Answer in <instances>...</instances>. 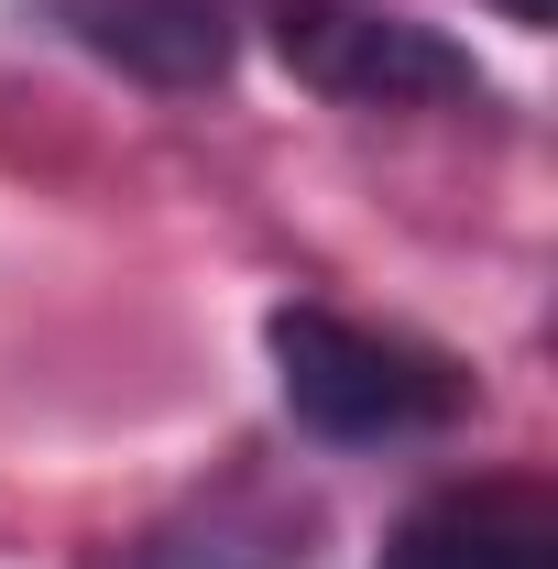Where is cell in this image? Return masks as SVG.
I'll return each mask as SVG.
<instances>
[{"mask_svg":"<svg viewBox=\"0 0 558 569\" xmlns=\"http://www.w3.org/2000/svg\"><path fill=\"white\" fill-rule=\"evenodd\" d=\"M56 11L88 56L132 67L142 88H219V67H230L219 0H56Z\"/></svg>","mask_w":558,"mask_h":569,"instance_id":"obj_4","label":"cell"},{"mask_svg":"<svg viewBox=\"0 0 558 569\" xmlns=\"http://www.w3.org/2000/svg\"><path fill=\"white\" fill-rule=\"evenodd\" d=\"M275 340V383L285 406L340 438V449H395V438H438L460 427L482 395L449 351H427L406 329H372V318H340V307H275L263 318Z\"/></svg>","mask_w":558,"mask_h":569,"instance_id":"obj_1","label":"cell"},{"mask_svg":"<svg viewBox=\"0 0 558 569\" xmlns=\"http://www.w3.org/2000/svg\"><path fill=\"white\" fill-rule=\"evenodd\" d=\"M275 56L340 110H492V77L471 67V44H449L438 22H406V11L285 0Z\"/></svg>","mask_w":558,"mask_h":569,"instance_id":"obj_2","label":"cell"},{"mask_svg":"<svg viewBox=\"0 0 558 569\" xmlns=\"http://www.w3.org/2000/svg\"><path fill=\"white\" fill-rule=\"evenodd\" d=\"M504 22H526V33H537V22H548V0H504Z\"/></svg>","mask_w":558,"mask_h":569,"instance_id":"obj_5","label":"cell"},{"mask_svg":"<svg viewBox=\"0 0 558 569\" xmlns=\"http://www.w3.org/2000/svg\"><path fill=\"white\" fill-rule=\"evenodd\" d=\"M372 569H558V503L526 471H492V482H449L427 493Z\"/></svg>","mask_w":558,"mask_h":569,"instance_id":"obj_3","label":"cell"}]
</instances>
